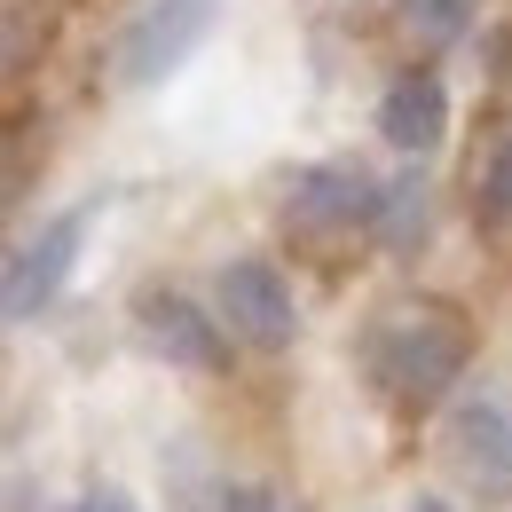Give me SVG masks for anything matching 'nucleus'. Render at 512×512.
<instances>
[{"instance_id":"f257e3e1","label":"nucleus","mask_w":512,"mask_h":512,"mask_svg":"<svg viewBox=\"0 0 512 512\" xmlns=\"http://www.w3.org/2000/svg\"><path fill=\"white\" fill-rule=\"evenodd\" d=\"M465 316H449L434 300H410V308H386L371 331H363V379L379 386L386 402L402 410H434L449 386L465 379Z\"/></svg>"},{"instance_id":"ddd939ff","label":"nucleus","mask_w":512,"mask_h":512,"mask_svg":"<svg viewBox=\"0 0 512 512\" xmlns=\"http://www.w3.org/2000/svg\"><path fill=\"white\" fill-rule=\"evenodd\" d=\"M71 512H142V505H134L127 489H111V481H103V489H87V497H79Z\"/></svg>"},{"instance_id":"7ed1b4c3","label":"nucleus","mask_w":512,"mask_h":512,"mask_svg":"<svg viewBox=\"0 0 512 512\" xmlns=\"http://www.w3.org/2000/svg\"><path fill=\"white\" fill-rule=\"evenodd\" d=\"M213 316L253 355H284L300 339V300H292L276 260H221L213 268Z\"/></svg>"},{"instance_id":"423d86ee","label":"nucleus","mask_w":512,"mask_h":512,"mask_svg":"<svg viewBox=\"0 0 512 512\" xmlns=\"http://www.w3.org/2000/svg\"><path fill=\"white\" fill-rule=\"evenodd\" d=\"M213 24H221V0H150V8L127 24L119 79H127L134 95H142V87H166V79L213 40Z\"/></svg>"},{"instance_id":"39448f33","label":"nucleus","mask_w":512,"mask_h":512,"mask_svg":"<svg viewBox=\"0 0 512 512\" xmlns=\"http://www.w3.org/2000/svg\"><path fill=\"white\" fill-rule=\"evenodd\" d=\"M87 229H95V205H64V213H48V221L8 253V316L16 323L48 316V308L64 300L71 268L87 253Z\"/></svg>"},{"instance_id":"0eeeda50","label":"nucleus","mask_w":512,"mask_h":512,"mask_svg":"<svg viewBox=\"0 0 512 512\" xmlns=\"http://www.w3.org/2000/svg\"><path fill=\"white\" fill-rule=\"evenodd\" d=\"M134 331H142L150 355H166V363H182V371H221V363H229L221 316H213L205 300H190L182 284H142V292H134Z\"/></svg>"},{"instance_id":"6e6552de","label":"nucleus","mask_w":512,"mask_h":512,"mask_svg":"<svg viewBox=\"0 0 512 512\" xmlns=\"http://www.w3.org/2000/svg\"><path fill=\"white\" fill-rule=\"evenodd\" d=\"M379 142L394 150V158H434L449 142V87L442 71H402L394 87L379 95Z\"/></svg>"},{"instance_id":"f03ea898","label":"nucleus","mask_w":512,"mask_h":512,"mask_svg":"<svg viewBox=\"0 0 512 512\" xmlns=\"http://www.w3.org/2000/svg\"><path fill=\"white\" fill-rule=\"evenodd\" d=\"M276 205H284V221L292 229H308V237H379V213H386V182L371 166H355V158H308V166H292L284 182H276Z\"/></svg>"},{"instance_id":"9d476101","label":"nucleus","mask_w":512,"mask_h":512,"mask_svg":"<svg viewBox=\"0 0 512 512\" xmlns=\"http://www.w3.org/2000/svg\"><path fill=\"white\" fill-rule=\"evenodd\" d=\"M473 16H481V0H402V24H410L418 40H434V48L465 40V32H473Z\"/></svg>"},{"instance_id":"1a4fd4ad","label":"nucleus","mask_w":512,"mask_h":512,"mask_svg":"<svg viewBox=\"0 0 512 512\" xmlns=\"http://www.w3.org/2000/svg\"><path fill=\"white\" fill-rule=\"evenodd\" d=\"M426 229H434V197H426V182H418V174H394V182H386V213H379V245H386V253H418Z\"/></svg>"},{"instance_id":"9b49d317","label":"nucleus","mask_w":512,"mask_h":512,"mask_svg":"<svg viewBox=\"0 0 512 512\" xmlns=\"http://www.w3.org/2000/svg\"><path fill=\"white\" fill-rule=\"evenodd\" d=\"M473 205H481V221L489 229H512V134L481 158V182H473Z\"/></svg>"},{"instance_id":"f8f14e48","label":"nucleus","mask_w":512,"mask_h":512,"mask_svg":"<svg viewBox=\"0 0 512 512\" xmlns=\"http://www.w3.org/2000/svg\"><path fill=\"white\" fill-rule=\"evenodd\" d=\"M213 512H300V505H292V489H276V481H221V489H213Z\"/></svg>"},{"instance_id":"20e7f679","label":"nucleus","mask_w":512,"mask_h":512,"mask_svg":"<svg viewBox=\"0 0 512 512\" xmlns=\"http://www.w3.org/2000/svg\"><path fill=\"white\" fill-rule=\"evenodd\" d=\"M442 465L457 473L465 497L505 505L512 497V402L505 394H465L442 418Z\"/></svg>"},{"instance_id":"4468645a","label":"nucleus","mask_w":512,"mask_h":512,"mask_svg":"<svg viewBox=\"0 0 512 512\" xmlns=\"http://www.w3.org/2000/svg\"><path fill=\"white\" fill-rule=\"evenodd\" d=\"M410 512H465V505H449L442 489H426V497H410Z\"/></svg>"}]
</instances>
